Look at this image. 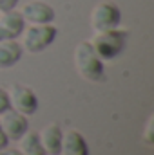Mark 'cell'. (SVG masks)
Segmentation results:
<instances>
[{
  "instance_id": "1",
  "label": "cell",
  "mask_w": 154,
  "mask_h": 155,
  "mask_svg": "<svg viewBox=\"0 0 154 155\" xmlns=\"http://www.w3.org/2000/svg\"><path fill=\"white\" fill-rule=\"evenodd\" d=\"M75 67L78 74L91 83L105 81V67L100 56L94 52L91 41H80L75 47Z\"/></svg>"
},
{
  "instance_id": "2",
  "label": "cell",
  "mask_w": 154,
  "mask_h": 155,
  "mask_svg": "<svg viewBox=\"0 0 154 155\" xmlns=\"http://www.w3.org/2000/svg\"><path fill=\"white\" fill-rule=\"evenodd\" d=\"M127 40H129V33L125 29L116 27L111 31L94 33L91 45L102 61H111V60H116L127 49Z\"/></svg>"
},
{
  "instance_id": "3",
  "label": "cell",
  "mask_w": 154,
  "mask_h": 155,
  "mask_svg": "<svg viewBox=\"0 0 154 155\" xmlns=\"http://www.w3.org/2000/svg\"><path fill=\"white\" fill-rule=\"evenodd\" d=\"M58 35V29L53 24H38V25H29L24 29L22 33V49L31 52V54H38L42 51H45L49 45L54 43Z\"/></svg>"
},
{
  "instance_id": "4",
  "label": "cell",
  "mask_w": 154,
  "mask_h": 155,
  "mask_svg": "<svg viewBox=\"0 0 154 155\" xmlns=\"http://www.w3.org/2000/svg\"><path fill=\"white\" fill-rule=\"evenodd\" d=\"M120 24H121V9L118 7V4L111 2V0H103L93 7L91 27L94 33L116 29V27H120Z\"/></svg>"
},
{
  "instance_id": "5",
  "label": "cell",
  "mask_w": 154,
  "mask_h": 155,
  "mask_svg": "<svg viewBox=\"0 0 154 155\" xmlns=\"http://www.w3.org/2000/svg\"><path fill=\"white\" fill-rule=\"evenodd\" d=\"M7 94H9L11 108H15L16 112L24 114L26 117L37 114V110H38V97H37V94H35V90L31 87L15 83L7 90Z\"/></svg>"
},
{
  "instance_id": "6",
  "label": "cell",
  "mask_w": 154,
  "mask_h": 155,
  "mask_svg": "<svg viewBox=\"0 0 154 155\" xmlns=\"http://www.w3.org/2000/svg\"><path fill=\"white\" fill-rule=\"evenodd\" d=\"M22 18L26 24L31 25H38V24H53L56 18V13L53 9L51 4L44 2V0H31L24 5V9L20 11Z\"/></svg>"
},
{
  "instance_id": "7",
  "label": "cell",
  "mask_w": 154,
  "mask_h": 155,
  "mask_svg": "<svg viewBox=\"0 0 154 155\" xmlns=\"http://www.w3.org/2000/svg\"><path fill=\"white\" fill-rule=\"evenodd\" d=\"M0 126L9 141H18L29 130V121L24 114L16 112L15 108H9L0 114Z\"/></svg>"
},
{
  "instance_id": "8",
  "label": "cell",
  "mask_w": 154,
  "mask_h": 155,
  "mask_svg": "<svg viewBox=\"0 0 154 155\" xmlns=\"http://www.w3.org/2000/svg\"><path fill=\"white\" fill-rule=\"evenodd\" d=\"M26 29V22L20 15V11H7L0 13V41L7 40H18Z\"/></svg>"
},
{
  "instance_id": "9",
  "label": "cell",
  "mask_w": 154,
  "mask_h": 155,
  "mask_svg": "<svg viewBox=\"0 0 154 155\" xmlns=\"http://www.w3.org/2000/svg\"><path fill=\"white\" fill-rule=\"evenodd\" d=\"M38 137H40V143H42V146H44V150H45L47 155H60L62 139H64V132H62L60 124L49 123L47 126L42 128Z\"/></svg>"
},
{
  "instance_id": "10",
  "label": "cell",
  "mask_w": 154,
  "mask_h": 155,
  "mask_svg": "<svg viewBox=\"0 0 154 155\" xmlns=\"http://www.w3.org/2000/svg\"><path fill=\"white\" fill-rule=\"evenodd\" d=\"M60 155H89V146L85 137L78 130H67L62 139Z\"/></svg>"
},
{
  "instance_id": "11",
  "label": "cell",
  "mask_w": 154,
  "mask_h": 155,
  "mask_svg": "<svg viewBox=\"0 0 154 155\" xmlns=\"http://www.w3.org/2000/svg\"><path fill=\"white\" fill-rule=\"evenodd\" d=\"M22 54H24V49L16 40L0 41V71L15 67L22 60Z\"/></svg>"
},
{
  "instance_id": "12",
  "label": "cell",
  "mask_w": 154,
  "mask_h": 155,
  "mask_svg": "<svg viewBox=\"0 0 154 155\" xmlns=\"http://www.w3.org/2000/svg\"><path fill=\"white\" fill-rule=\"evenodd\" d=\"M18 150L22 152V155H47L42 143H40L38 134L29 132V130L18 139Z\"/></svg>"
},
{
  "instance_id": "13",
  "label": "cell",
  "mask_w": 154,
  "mask_h": 155,
  "mask_svg": "<svg viewBox=\"0 0 154 155\" xmlns=\"http://www.w3.org/2000/svg\"><path fill=\"white\" fill-rule=\"evenodd\" d=\"M11 108V103H9V94L4 87H0V114H4L5 110Z\"/></svg>"
},
{
  "instance_id": "14",
  "label": "cell",
  "mask_w": 154,
  "mask_h": 155,
  "mask_svg": "<svg viewBox=\"0 0 154 155\" xmlns=\"http://www.w3.org/2000/svg\"><path fill=\"white\" fill-rule=\"evenodd\" d=\"M20 0H0V13H7V11H13L16 5H18Z\"/></svg>"
},
{
  "instance_id": "15",
  "label": "cell",
  "mask_w": 154,
  "mask_h": 155,
  "mask_svg": "<svg viewBox=\"0 0 154 155\" xmlns=\"http://www.w3.org/2000/svg\"><path fill=\"white\" fill-rule=\"evenodd\" d=\"M152 121H154V117L151 116L149 117V123H147V128H145V135H143V141L147 144H152L154 143L152 141Z\"/></svg>"
},
{
  "instance_id": "16",
  "label": "cell",
  "mask_w": 154,
  "mask_h": 155,
  "mask_svg": "<svg viewBox=\"0 0 154 155\" xmlns=\"http://www.w3.org/2000/svg\"><path fill=\"white\" fill-rule=\"evenodd\" d=\"M7 146H9V139H7V135L4 134L2 126H0V150H4V148H7Z\"/></svg>"
},
{
  "instance_id": "17",
  "label": "cell",
  "mask_w": 154,
  "mask_h": 155,
  "mask_svg": "<svg viewBox=\"0 0 154 155\" xmlns=\"http://www.w3.org/2000/svg\"><path fill=\"white\" fill-rule=\"evenodd\" d=\"M0 155H22V152L18 150V148H4V150H0Z\"/></svg>"
}]
</instances>
